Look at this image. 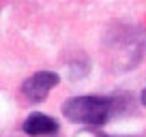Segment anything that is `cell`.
<instances>
[{
  "label": "cell",
  "mask_w": 146,
  "mask_h": 137,
  "mask_svg": "<svg viewBox=\"0 0 146 137\" xmlns=\"http://www.w3.org/2000/svg\"><path fill=\"white\" fill-rule=\"evenodd\" d=\"M116 111V101L108 96H71L62 103V116L73 124H88V126H99L105 124Z\"/></svg>",
  "instance_id": "obj_1"
},
{
  "label": "cell",
  "mask_w": 146,
  "mask_h": 137,
  "mask_svg": "<svg viewBox=\"0 0 146 137\" xmlns=\"http://www.w3.org/2000/svg\"><path fill=\"white\" fill-rule=\"evenodd\" d=\"M60 84V75L54 71H39V73L30 75L26 82L22 84V94L26 96L30 103H41L47 99L52 90Z\"/></svg>",
  "instance_id": "obj_2"
},
{
  "label": "cell",
  "mask_w": 146,
  "mask_h": 137,
  "mask_svg": "<svg viewBox=\"0 0 146 137\" xmlns=\"http://www.w3.org/2000/svg\"><path fill=\"white\" fill-rule=\"evenodd\" d=\"M58 128H60L58 122H56L52 116L39 114V111L30 114L22 124V131L26 133V135H30V137H52V135L58 133Z\"/></svg>",
  "instance_id": "obj_3"
},
{
  "label": "cell",
  "mask_w": 146,
  "mask_h": 137,
  "mask_svg": "<svg viewBox=\"0 0 146 137\" xmlns=\"http://www.w3.org/2000/svg\"><path fill=\"white\" fill-rule=\"evenodd\" d=\"M140 103H142V105L146 107V88L142 90V94H140Z\"/></svg>",
  "instance_id": "obj_4"
},
{
  "label": "cell",
  "mask_w": 146,
  "mask_h": 137,
  "mask_svg": "<svg viewBox=\"0 0 146 137\" xmlns=\"http://www.w3.org/2000/svg\"><path fill=\"white\" fill-rule=\"evenodd\" d=\"M97 137H114V135H97Z\"/></svg>",
  "instance_id": "obj_5"
}]
</instances>
